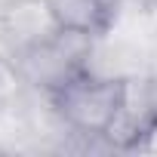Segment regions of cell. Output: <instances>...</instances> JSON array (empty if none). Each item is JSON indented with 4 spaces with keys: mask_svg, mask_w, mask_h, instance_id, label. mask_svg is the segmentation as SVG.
Listing matches in <instances>:
<instances>
[{
    "mask_svg": "<svg viewBox=\"0 0 157 157\" xmlns=\"http://www.w3.org/2000/svg\"><path fill=\"white\" fill-rule=\"evenodd\" d=\"M62 31L49 0H3L0 3V46L6 59H19L28 49L52 40Z\"/></svg>",
    "mask_w": 157,
    "mask_h": 157,
    "instance_id": "obj_4",
    "label": "cell"
},
{
    "mask_svg": "<svg viewBox=\"0 0 157 157\" xmlns=\"http://www.w3.org/2000/svg\"><path fill=\"white\" fill-rule=\"evenodd\" d=\"M49 10L65 31L105 37L114 22V0H49Z\"/></svg>",
    "mask_w": 157,
    "mask_h": 157,
    "instance_id": "obj_5",
    "label": "cell"
},
{
    "mask_svg": "<svg viewBox=\"0 0 157 157\" xmlns=\"http://www.w3.org/2000/svg\"><path fill=\"white\" fill-rule=\"evenodd\" d=\"M93 43H96V37L62 28L52 40L28 49L19 59H13V65H16L19 77H22V83L37 86V90H43L49 96L59 86H65L68 80H74L77 74L90 71Z\"/></svg>",
    "mask_w": 157,
    "mask_h": 157,
    "instance_id": "obj_2",
    "label": "cell"
},
{
    "mask_svg": "<svg viewBox=\"0 0 157 157\" xmlns=\"http://www.w3.org/2000/svg\"><path fill=\"white\" fill-rule=\"evenodd\" d=\"M123 96V77L96 74L93 68L49 93L56 117L80 136H105Z\"/></svg>",
    "mask_w": 157,
    "mask_h": 157,
    "instance_id": "obj_1",
    "label": "cell"
},
{
    "mask_svg": "<svg viewBox=\"0 0 157 157\" xmlns=\"http://www.w3.org/2000/svg\"><path fill=\"white\" fill-rule=\"evenodd\" d=\"M102 139L117 151H142L157 139V83L151 77H123L120 108Z\"/></svg>",
    "mask_w": 157,
    "mask_h": 157,
    "instance_id": "obj_3",
    "label": "cell"
}]
</instances>
